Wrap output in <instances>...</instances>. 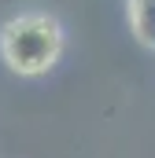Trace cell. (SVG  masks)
Instances as JSON below:
<instances>
[{
    "mask_svg": "<svg viewBox=\"0 0 155 158\" xmlns=\"http://www.w3.org/2000/svg\"><path fill=\"white\" fill-rule=\"evenodd\" d=\"M59 48H63L59 22L48 15H19L0 33L4 63L15 74H44L59 59Z\"/></svg>",
    "mask_w": 155,
    "mask_h": 158,
    "instance_id": "1",
    "label": "cell"
},
{
    "mask_svg": "<svg viewBox=\"0 0 155 158\" xmlns=\"http://www.w3.org/2000/svg\"><path fill=\"white\" fill-rule=\"evenodd\" d=\"M129 11H133L137 37L155 48V0H129Z\"/></svg>",
    "mask_w": 155,
    "mask_h": 158,
    "instance_id": "2",
    "label": "cell"
}]
</instances>
